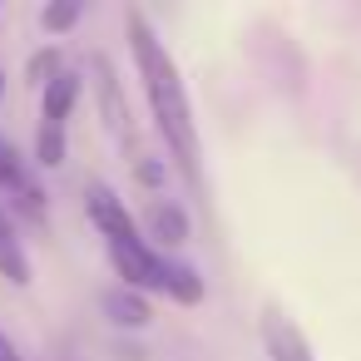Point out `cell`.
Masks as SVG:
<instances>
[{
	"instance_id": "obj_1",
	"label": "cell",
	"mask_w": 361,
	"mask_h": 361,
	"mask_svg": "<svg viewBox=\"0 0 361 361\" xmlns=\"http://www.w3.org/2000/svg\"><path fill=\"white\" fill-rule=\"evenodd\" d=\"M124 30H129V55H134L139 85H144V94H149L154 124H159V134H164V144H169L178 173L193 183V193H203V144H198L188 85H183L173 55L164 50V40L154 35V25L144 20V11H129V16H124Z\"/></svg>"
},
{
	"instance_id": "obj_2",
	"label": "cell",
	"mask_w": 361,
	"mask_h": 361,
	"mask_svg": "<svg viewBox=\"0 0 361 361\" xmlns=\"http://www.w3.org/2000/svg\"><path fill=\"white\" fill-rule=\"evenodd\" d=\"M90 75H94V104H99L104 134H109L129 159H144V154H139V129H134V109H129V99H124V85H119L114 65H109L104 55H90Z\"/></svg>"
},
{
	"instance_id": "obj_3",
	"label": "cell",
	"mask_w": 361,
	"mask_h": 361,
	"mask_svg": "<svg viewBox=\"0 0 361 361\" xmlns=\"http://www.w3.org/2000/svg\"><path fill=\"white\" fill-rule=\"evenodd\" d=\"M0 193H6L25 218H35V223H45V188L35 183V173H30V159L11 144V139H0Z\"/></svg>"
},
{
	"instance_id": "obj_4",
	"label": "cell",
	"mask_w": 361,
	"mask_h": 361,
	"mask_svg": "<svg viewBox=\"0 0 361 361\" xmlns=\"http://www.w3.org/2000/svg\"><path fill=\"white\" fill-rule=\"evenodd\" d=\"M85 208H90V223L104 233V243H129V238H144V228L134 223V213H129V208L114 198V188H104V183H90Z\"/></svg>"
},
{
	"instance_id": "obj_5",
	"label": "cell",
	"mask_w": 361,
	"mask_h": 361,
	"mask_svg": "<svg viewBox=\"0 0 361 361\" xmlns=\"http://www.w3.org/2000/svg\"><path fill=\"white\" fill-rule=\"evenodd\" d=\"M262 346H267V361H317L302 326L282 312V307H267L262 312Z\"/></svg>"
},
{
	"instance_id": "obj_6",
	"label": "cell",
	"mask_w": 361,
	"mask_h": 361,
	"mask_svg": "<svg viewBox=\"0 0 361 361\" xmlns=\"http://www.w3.org/2000/svg\"><path fill=\"white\" fill-rule=\"evenodd\" d=\"M188 233H193V223H188V213H183L173 198H154V203L144 208V238H149L159 252L188 243Z\"/></svg>"
},
{
	"instance_id": "obj_7",
	"label": "cell",
	"mask_w": 361,
	"mask_h": 361,
	"mask_svg": "<svg viewBox=\"0 0 361 361\" xmlns=\"http://www.w3.org/2000/svg\"><path fill=\"white\" fill-rule=\"evenodd\" d=\"M80 75L75 70H65V75H55L45 90H40V129H60L65 134V124H70V114H75V104H80Z\"/></svg>"
},
{
	"instance_id": "obj_8",
	"label": "cell",
	"mask_w": 361,
	"mask_h": 361,
	"mask_svg": "<svg viewBox=\"0 0 361 361\" xmlns=\"http://www.w3.org/2000/svg\"><path fill=\"white\" fill-rule=\"evenodd\" d=\"M104 312H109L114 326H149V322H154L149 297L134 292V287H109V292H104Z\"/></svg>"
},
{
	"instance_id": "obj_9",
	"label": "cell",
	"mask_w": 361,
	"mask_h": 361,
	"mask_svg": "<svg viewBox=\"0 0 361 361\" xmlns=\"http://www.w3.org/2000/svg\"><path fill=\"white\" fill-rule=\"evenodd\" d=\"M0 277L16 282V287H25V282H30V262H25V252H20V238H16L11 213H6V208H0Z\"/></svg>"
},
{
	"instance_id": "obj_10",
	"label": "cell",
	"mask_w": 361,
	"mask_h": 361,
	"mask_svg": "<svg viewBox=\"0 0 361 361\" xmlns=\"http://www.w3.org/2000/svg\"><path fill=\"white\" fill-rule=\"evenodd\" d=\"M80 16H85L80 0H50V6L40 11V30H45V35H65V30L80 25Z\"/></svg>"
},
{
	"instance_id": "obj_11",
	"label": "cell",
	"mask_w": 361,
	"mask_h": 361,
	"mask_svg": "<svg viewBox=\"0 0 361 361\" xmlns=\"http://www.w3.org/2000/svg\"><path fill=\"white\" fill-rule=\"evenodd\" d=\"M65 70H70V65H65V55H60L55 45H50V50H35V55L25 60V80H35L40 90H45L55 75H65Z\"/></svg>"
},
{
	"instance_id": "obj_12",
	"label": "cell",
	"mask_w": 361,
	"mask_h": 361,
	"mask_svg": "<svg viewBox=\"0 0 361 361\" xmlns=\"http://www.w3.org/2000/svg\"><path fill=\"white\" fill-rule=\"evenodd\" d=\"M35 159H40L45 169H60V164H65V134H60V129H40V134H35Z\"/></svg>"
},
{
	"instance_id": "obj_13",
	"label": "cell",
	"mask_w": 361,
	"mask_h": 361,
	"mask_svg": "<svg viewBox=\"0 0 361 361\" xmlns=\"http://www.w3.org/2000/svg\"><path fill=\"white\" fill-rule=\"evenodd\" d=\"M0 361H30V356H20V346L6 336V326H0Z\"/></svg>"
},
{
	"instance_id": "obj_14",
	"label": "cell",
	"mask_w": 361,
	"mask_h": 361,
	"mask_svg": "<svg viewBox=\"0 0 361 361\" xmlns=\"http://www.w3.org/2000/svg\"><path fill=\"white\" fill-rule=\"evenodd\" d=\"M0 99H6V75H0Z\"/></svg>"
}]
</instances>
